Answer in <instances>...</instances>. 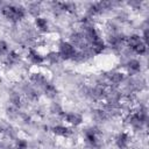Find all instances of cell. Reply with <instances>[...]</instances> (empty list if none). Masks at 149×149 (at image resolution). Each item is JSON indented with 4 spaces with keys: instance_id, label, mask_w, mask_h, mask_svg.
Returning a JSON list of instances; mask_svg holds the SVG:
<instances>
[{
    "instance_id": "6da1fadb",
    "label": "cell",
    "mask_w": 149,
    "mask_h": 149,
    "mask_svg": "<svg viewBox=\"0 0 149 149\" xmlns=\"http://www.w3.org/2000/svg\"><path fill=\"white\" fill-rule=\"evenodd\" d=\"M1 13L7 20L12 22H19L26 16V8L21 5H6L1 8Z\"/></svg>"
},
{
    "instance_id": "7a4b0ae2",
    "label": "cell",
    "mask_w": 149,
    "mask_h": 149,
    "mask_svg": "<svg viewBox=\"0 0 149 149\" xmlns=\"http://www.w3.org/2000/svg\"><path fill=\"white\" fill-rule=\"evenodd\" d=\"M147 119H148V114H147V109L143 108V107H140L137 111H134L133 113H129L126 121L135 129L137 128H141L146 122H147Z\"/></svg>"
},
{
    "instance_id": "3957f363",
    "label": "cell",
    "mask_w": 149,
    "mask_h": 149,
    "mask_svg": "<svg viewBox=\"0 0 149 149\" xmlns=\"http://www.w3.org/2000/svg\"><path fill=\"white\" fill-rule=\"evenodd\" d=\"M78 49H76L70 42H65L62 41L59 43V48H58V55L61 57V59H73L76 52Z\"/></svg>"
},
{
    "instance_id": "277c9868",
    "label": "cell",
    "mask_w": 149,
    "mask_h": 149,
    "mask_svg": "<svg viewBox=\"0 0 149 149\" xmlns=\"http://www.w3.org/2000/svg\"><path fill=\"white\" fill-rule=\"evenodd\" d=\"M27 58L29 59V62H30L31 64H35V65H41L42 63L45 62V58H44L37 50H35V49H33V48H30V49L28 50V52H27Z\"/></svg>"
},
{
    "instance_id": "5b68a950",
    "label": "cell",
    "mask_w": 149,
    "mask_h": 149,
    "mask_svg": "<svg viewBox=\"0 0 149 149\" xmlns=\"http://www.w3.org/2000/svg\"><path fill=\"white\" fill-rule=\"evenodd\" d=\"M98 130L95 128H87L85 132H84V137H85V141L86 143H88L90 146H97L98 143Z\"/></svg>"
},
{
    "instance_id": "8992f818",
    "label": "cell",
    "mask_w": 149,
    "mask_h": 149,
    "mask_svg": "<svg viewBox=\"0 0 149 149\" xmlns=\"http://www.w3.org/2000/svg\"><path fill=\"white\" fill-rule=\"evenodd\" d=\"M129 141H130V137L125 132L119 133L115 137V144L119 149H127V147L129 146Z\"/></svg>"
},
{
    "instance_id": "52a82bcc",
    "label": "cell",
    "mask_w": 149,
    "mask_h": 149,
    "mask_svg": "<svg viewBox=\"0 0 149 149\" xmlns=\"http://www.w3.org/2000/svg\"><path fill=\"white\" fill-rule=\"evenodd\" d=\"M105 48H106V44H105V42L102 41L101 37H98L97 40H94V41H92V42L90 43L91 52H92V54H95V55L101 54V52L105 50Z\"/></svg>"
},
{
    "instance_id": "ba28073f",
    "label": "cell",
    "mask_w": 149,
    "mask_h": 149,
    "mask_svg": "<svg viewBox=\"0 0 149 149\" xmlns=\"http://www.w3.org/2000/svg\"><path fill=\"white\" fill-rule=\"evenodd\" d=\"M64 119L66 120L68 123L72 125V126H79L83 122V116L76 112H70V113H65L64 114Z\"/></svg>"
},
{
    "instance_id": "9c48e42d",
    "label": "cell",
    "mask_w": 149,
    "mask_h": 149,
    "mask_svg": "<svg viewBox=\"0 0 149 149\" xmlns=\"http://www.w3.org/2000/svg\"><path fill=\"white\" fill-rule=\"evenodd\" d=\"M126 68H127L128 72L132 74L139 73L141 71V62L137 59H129L126 64Z\"/></svg>"
},
{
    "instance_id": "30bf717a",
    "label": "cell",
    "mask_w": 149,
    "mask_h": 149,
    "mask_svg": "<svg viewBox=\"0 0 149 149\" xmlns=\"http://www.w3.org/2000/svg\"><path fill=\"white\" fill-rule=\"evenodd\" d=\"M107 79L111 84H114V85H119L125 79V74L122 72H119V71H114V72H111L109 74H107Z\"/></svg>"
},
{
    "instance_id": "8fae6325",
    "label": "cell",
    "mask_w": 149,
    "mask_h": 149,
    "mask_svg": "<svg viewBox=\"0 0 149 149\" xmlns=\"http://www.w3.org/2000/svg\"><path fill=\"white\" fill-rule=\"evenodd\" d=\"M30 81L34 84V85H36V86H38V87H43V85L48 81L47 80V78H45V76L44 74H42V73H40V72H35V73H33L31 76H30Z\"/></svg>"
},
{
    "instance_id": "7c38bea8",
    "label": "cell",
    "mask_w": 149,
    "mask_h": 149,
    "mask_svg": "<svg viewBox=\"0 0 149 149\" xmlns=\"http://www.w3.org/2000/svg\"><path fill=\"white\" fill-rule=\"evenodd\" d=\"M52 133L57 136H62V137H68L71 135V129L66 126H63V125H58V126H55L52 127Z\"/></svg>"
},
{
    "instance_id": "4fadbf2b",
    "label": "cell",
    "mask_w": 149,
    "mask_h": 149,
    "mask_svg": "<svg viewBox=\"0 0 149 149\" xmlns=\"http://www.w3.org/2000/svg\"><path fill=\"white\" fill-rule=\"evenodd\" d=\"M122 42H123V38H122V36L120 34L112 33L108 36V44L112 48H120V45L122 44Z\"/></svg>"
},
{
    "instance_id": "5bb4252c",
    "label": "cell",
    "mask_w": 149,
    "mask_h": 149,
    "mask_svg": "<svg viewBox=\"0 0 149 149\" xmlns=\"http://www.w3.org/2000/svg\"><path fill=\"white\" fill-rule=\"evenodd\" d=\"M42 90H43L44 94H45L47 97H49V98H55V97L57 95V92H58L57 88H56V86H55L54 84L49 83V81H47V83L43 85Z\"/></svg>"
},
{
    "instance_id": "9a60e30c",
    "label": "cell",
    "mask_w": 149,
    "mask_h": 149,
    "mask_svg": "<svg viewBox=\"0 0 149 149\" xmlns=\"http://www.w3.org/2000/svg\"><path fill=\"white\" fill-rule=\"evenodd\" d=\"M35 27L37 28V30L44 33V31H48L49 23H48L47 19L41 17V16H36V19H35Z\"/></svg>"
},
{
    "instance_id": "2e32d148",
    "label": "cell",
    "mask_w": 149,
    "mask_h": 149,
    "mask_svg": "<svg viewBox=\"0 0 149 149\" xmlns=\"http://www.w3.org/2000/svg\"><path fill=\"white\" fill-rule=\"evenodd\" d=\"M20 62V55L16 51H9L6 54V63L8 65H15Z\"/></svg>"
},
{
    "instance_id": "e0dca14e",
    "label": "cell",
    "mask_w": 149,
    "mask_h": 149,
    "mask_svg": "<svg viewBox=\"0 0 149 149\" xmlns=\"http://www.w3.org/2000/svg\"><path fill=\"white\" fill-rule=\"evenodd\" d=\"M141 42H143L142 38H141V36H140V35H136V34L130 35V36L127 38V44H128V47H129L130 49L135 48V47H136L137 44H140Z\"/></svg>"
},
{
    "instance_id": "ac0fdd59",
    "label": "cell",
    "mask_w": 149,
    "mask_h": 149,
    "mask_svg": "<svg viewBox=\"0 0 149 149\" xmlns=\"http://www.w3.org/2000/svg\"><path fill=\"white\" fill-rule=\"evenodd\" d=\"M132 51H133L134 54H136V55L142 56V55H144V54L147 52V44H146L144 42H141V43L137 44L135 48H133Z\"/></svg>"
},
{
    "instance_id": "d6986e66",
    "label": "cell",
    "mask_w": 149,
    "mask_h": 149,
    "mask_svg": "<svg viewBox=\"0 0 149 149\" xmlns=\"http://www.w3.org/2000/svg\"><path fill=\"white\" fill-rule=\"evenodd\" d=\"M45 61H48V62L51 63V64H56V63H58V62L61 61V57H59L58 52H56V51H51V52H49V54L47 55Z\"/></svg>"
},
{
    "instance_id": "ffe728a7",
    "label": "cell",
    "mask_w": 149,
    "mask_h": 149,
    "mask_svg": "<svg viewBox=\"0 0 149 149\" xmlns=\"http://www.w3.org/2000/svg\"><path fill=\"white\" fill-rule=\"evenodd\" d=\"M28 148V142L24 139H17L15 141V149H27Z\"/></svg>"
},
{
    "instance_id": "44dd1931",
    "label": "cell",
    "mask_w": 149,
    "mask_h": 149,
    "mask_svg": "<svg viewBox=\"0 0 149 149\" xmlns=\"http://www.w3.org/2000/svg\"><path fill=\"white\" fill-rule=\"evenodd\" d=\"M27 93V97L29 98V99H33V100H35V99H37L38 98V94H37V91L35 90V88H33V87H28V90L26 91Z\"/></svg>"
},
{
    "instance_id": "7402d4cb",
    "label": "cell",
    "mask_w": 149,
    "mask_h": 149,
    "mask_svg": "<svg viewBox=\"0 0 149 149\" xmlns=\"http://www.w3.org/2000/svg\"><path fill=\"white\" fill-rule=\"evenodd\" d=\"M8 52V44L5 41H0V56L6 55Z\"/></svg>"
},
{
    "instance_id": "603a6c76",
    "label": "cell",
    "mask_w": 149,
    "mask_h": 149,
    "mask_svg": "<svg viewBox=\"0 0 149 149\" xmlns=\"http://www.w3.org/2000/svg\"><path fill=\"white\" fill-rule=\"evenodd\" d=\"M10 101H12V104H13L15 107H19V106L21 105V99H20V97H19L17 94H14V95L10 98Z\"/></svg>"
},
{
    "instance_id": "cb8c5ba5",
    "label": "cell",
    "mask_w": 149,
    "mask_h": 149,
    "mask_svg": "<svg viewBox=\"0 0 149 149\" xmlns=\"http://www.w3.org/2000/svg\"><path fill=\"white\" fill-rule=\"evenodd\" d=\"M8 149H15V148H8Z\"/></svg>"
},
{
    "instance_id": "d4e9b609",
    "label": "cell",
    "mask_w": 149,
    "mask_h": 149,
    "mask_svg": "<svg viewBox=\"0 0 149 149\" xmlns=\"http://www.w3.org/2000/svg\"><path fill=\"white\" fill-rule=\"evenodd\" d=\"M0 12H1V9H0Z\"/></svg>"
}]
</instances>
